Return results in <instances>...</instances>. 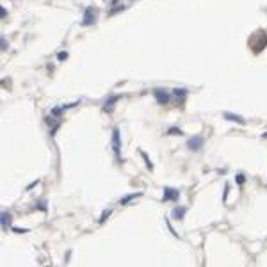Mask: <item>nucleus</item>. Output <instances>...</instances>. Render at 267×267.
Here are the masks:
<instances>
[{
	"label": "nucleus",
	"mask_w": 267,
	"mask_h": 267,
	"mask_svg": "<svg viewBox=\"0 0 267 267\" xmlns=\"http://www.w3.org/2000/svg\"><path fill=\"white\" fill-rule=\"evenodd\" d=\"M107 215H110V210H105V212L102 214V217H100V223H103L105 219H107Z\"/></svg>",
	"instance_id": "13"
},
{
	"label": "nucleus",
	"mask_w": 267,
	"mask_h": 267,
	"mask_svg": "<svg viewBox=\"0 0 267 267\" xmlns=\"http://www.w3.org/2000/svg\"><path fill=\"white\" fill-rule=\"evenodd\" d=\"M119 98H121L119 94H112L110 98H109L107 102H105V105H103V110H107V112H110L112 109H114V105H116V102H118Z\"/></svg>",
	"instance_id": "6"
},
{
	"label": "nucleus",
	"mask_w": 267,
	"mask_h": 267,
	"mask_svg": "<svg viewBox=\"0 0 267 267\" xmlns=\"http://www.w3.org/2000/svg\"><path fill=\"white\" fill-rule=\"evenodd\" d=\"M153 96L157 98V102H159L160 105H166V103H169V94L164 91V89H160V87L153 89Z\"/></svg>",
	"instance_id": "3"
},
{
	"label": "nucleus",
	"mask_w": 267,
	"mask_h": 267,
	"mask_svg": "<svg viewBox=\"0 0 267 267\" xmlns=\"http://www.w3.org/2000/svg\"><path fill=\"white\" fill-rule=\"evenodd\" d=\"M137 196H141V194H128V196H126V198H123V199L119 201V203H121V205H126L130 199H134V198H137Z\"/></svg>",
	"instance_id": "9"
},
{
	"label": "nucleus",
	"mask_w": 267,
	"mask_h": 267,
	"mask_svg": "<svg viewBox=\"0 0 267 267\" xmlns=\"http://www.w3.org/2000/svg\"><path fill=\"white\" fill-rule=\"evenodd\" d=\"M185 207H176L175 210H173V217L175 219H183V214H185Z\"/></svg>",
	"instance_id": "8"
},
{
	"label": "nucleus",
	"mask_w": 267,
	"mask_h": 267,
	"mask_svg": "<svg viewBox=\"0 0 267 267\" xmlns=\"http://www.w3.org/2000/svg\"><path fill=\"white\" fill-rule=\"evenodd\" d=\"M237 182H239V183H242V182H244V176H242V175H240V176H237Z\"/></svg>",
	"instance_id": "15"
},
{
	"label": "nucleus",
	"mask_w": 267,
	"mask_h": 267,
	"mask_svg": "<svg viewBox=\"0 0 267 267\" xmlns=\"http://www.w3.org/2000/svg\"><path fill=\"white\" fill-rule=\"evenodd\" d=\"M224 118H226V119H230V121H237V123H240V125H244V123H246V119H244V118H240L239 114H232V112H224Z\"/></svg>",
	"instance_id": "7"
},
{
	"label": "nucleus",
	"mask_w": 267,
	"mask_h": 267,
	"mask_svg": "<svg viewBox=\"0 0 267 267\" xmlns=\"http://www.w3.org/2000/svg\"><path fill=\"white\" fill-rule=\"evenodd\" d=\"M180 192L178 189H173V187H166L164 189V201H169V199H178Z\"/></svg>",
	"instance_id": "5"
},
{
	"label": "nucleus",
	"mask_w": 267,
	"mask_h": 267,
	"mask_svg": "<svg viewBox=\"0 0 267 267\" xmlns=\"http://www.w3.org/2000/svg\"><path fill=\"white\" fill-rule=\"evenodd\" d=\"M201 146H203V137L201 135H194V137H191V139L187 141V148L192 150V151H198Z\"/></svg>",
	"instance_id": "2"
},
{
	"label": "nucleus",
	"mask_w": 267,
	"mask_h": 267,
	"mask_svg": "<svg viewBox=\"0 0 267 267\" xmlns=\"http://www.w3.org/2000/svg\"><path fill=\"white\" fill-rule=\"evenodd\" d=\"M5 223L9 224V214H2V226H5Z\"/></svg>",
	"instance_id": "12"
},
{
	"label": "nucleus",
	"mask_w": 267,
	"mask_h": 267,
	"mask_svg": "<svg viewBox=\"0 0 267 267\" xmlns=\"http://www.w3.org/2000/svg\"><path fill=\"white\" fill-rule=\"evenodd\" d=\"M173 94H175V96H185V94H187V89H183V87L178 89V87H176L175 91H173Z\"/></svg>",
	"instance_id": "10"
},
{
	"label": "nucleus",
	"mask_w": 267,
	"mask_h": 267,
	"mask_svg": "<svg viewBox=\"0 0 267 267\" xmlns=\"http://www.w3.org/2000/svg\"><path fill=\"white\" fill-rule=\"evenodd\" d=\"M167 134H171V135H176V134H178V135H180L182 130H180V128H175V126H173V128H169V132H167Z\"/></svg>",
	"instance_id": "11"
},
{
	"label": "nucleus",
	"mask_w": 267,
	"mask_h": 267,
	"mask_svg": "<svg viewBox=\"0 0 267 267\" xmlns=\"http://www.w3.org/2000/svg\"><path fill=\"white\" fill-rule=\"evenodd\" d=\"M112 150H114V153H116L118 162H121V157H119L121 141H119V130H118V128H114V130H112Z\"/></svg>",
	"instance_id": "1"
},
{
	"label": "nucleus",
	"mask_w": 267,
	"mask_h": 267,
	"mask_svg": "<svg viewBox=\"0 0 267 267\" xmlns=\"http://www.w3.org/2000/svg\"><path fill=\"white\" fill-rule=\"evenodd\" d=\"M66 57H68V54H66V52H61V54L57 55V59H59V61H64Z\"/></svg>",
	"instance_id": "14"
},
{
	"label": "nucleus",
	"mask_w": 267,
	"mask_h": 267,
	"mask_svg": "<svg viewBox=\"0 0 267 267\" xmlns=\"http://www.w3.org/2000/svg\"><path fill=\"white\" fill-rule=\"evenodd\" d=\"M96 21V11H93V7H87L86 9V14H84V20H82V25H93Z\"/></svg>",
	"instance_id": "4"
}]
</instances>
